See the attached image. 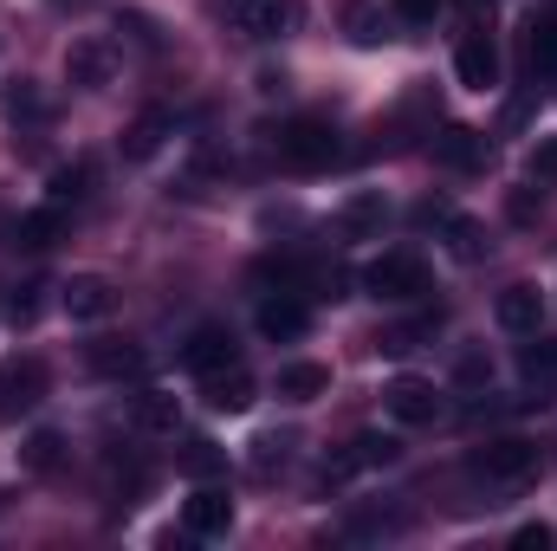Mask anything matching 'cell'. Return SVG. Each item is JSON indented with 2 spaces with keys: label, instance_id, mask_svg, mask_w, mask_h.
<instances>
[{
  "label": "cell",
  "instance_id": "12",
  "mask_svg": "<svg viewBox=\"0 0 557 551\" xmlns=\"http://www.w3.org/2000/svg\"><path fill=\"white\" fill-rule=\"evenodd\" d=\"M383 221H389L383 188H357V195L337 208V234H344V241H370V234H383Z\"/></svg>",
  "mask_w": 557,
  "mask_h": 551
},
{
  "label": "cell",
  "instance_id": "36",
  "mask_svg": "<svg viewBox=\"0 0 557 551\" xmlns=\"http://www.w3.org/2000/svg\"><path fill=\"white\" fill-rule=\"evenodd\" d=\"M506 208H512V221H532V215H539V195H532V188H512Z\"/></svg>",
  "mask_w": 557,
  "mask_h": 551
},
{
  "label": "cell",
  "instance_id": "22",
  "mask_svg": "<svg viewBox=\"0 0 557 551\" xmlns=\"http://www.w3.org/2000/svg\"><path fill=\"white\" fill-rule=\"evenodd\" d=\"M162 137H169V118H162V111L137 118V124L124 131V162H149V156L162 149Z\"/></svg>",
  "mask_w": 557,
  "mask_h": 551
},
{
  "label": "cell",
  "instance_id": "32",
  "mask_svg": "<svg viewBox=\"0 0 557 551\" xmlns=\"http://www.w3.org/2000/svg\"><path fill=\"white\" fill-rule=\"evenodd\" d=\"M85 182H91V162H78V169H59V175H52V201H65V195H85Z\"/></svg>",
  "mask_w": 557,
  "mask_h": 551
},
{
  "label": "cell",
  "instance_id": "20",
  "mask_svg": "<svg viewBox=\"0 0 557 551\" xmlns=\"http://www.w3.org/2000/svg\"><path fill=\"white\" fill-rule=\"evenodd\" d=\"M85 364L98 370V377H137L143 370V351L131 338H98L91 351H85Z\"/></svg>",
  "mask_w": 557,
  "mask_h": 551
},
{
  "label": "cell",
  "instance_id": "40",
  "mask_svg": "<svg viewBox=\"0 0 557 551\" xmlns=\"http://www.w3.org/2000/svg\"><path fill=\"white\" fill-rule=\"evenodd\" d=\"M467 7H473V13H480V7H493V0H467Z\"/></svg>",
  "mask_w": 557,
  "mask_h": 551
},
{
  "label": "cell",
  "instance_id": "26",
  "mask_svg": "<svg viewBox=\"0 0 557 551\" xmlns=\"http://www.w3.org/2000/svg\"><path fill=\"white\" fill-rule=\"evenodd\" d=\"M519 370H525L532 383H545V377H557V344H552V338H539V331H532V344L519 351Z\"/></svg>",
  "mask_w": 557,
  "mask_h": 551
},
{
  "label": "cell",
  "instance_id": "35",
  "mask_svg": "<svg viewBox=\"0 0 557 551\" xmlns=\"http://www.w3.org/2000/svg\"><path fill=\"white\" fill-rule=\"evenodd\" d=\"M512 546H519V551H545V546H552V526H519V532H512Z\"/></svg>",
  "mask_w": 557,
  "mask_h": 551
},
{
  "label": "cell",
  "instance_id": "9",
  "mask_svg": "<svg viewBox=\"0 0 557 551\" xmlns=\"http://www.w3.org/2000/svg\"><path fill=\"white\" fill-rule=\"evenodd\" d=\"M182 364H188L195 377H214V370L240 364V344H234V331H221V325H201V331L182 344Z\"/></svg>",
  "mask_w": 557,
  "mask_h": 551
},
{
  "label": "cell",
  "instance_id": "1",
  "mask_svg": "<svg viewBox=\"0 0 557 551\" xmlns=\"http://www.w3.org/2000/svg\"><path fill=\"white\" fill-rule=\"evenodd\" d=\"M539 467H545L539 441H519V434L486 441V448L467 454V474H473L480 487H525V480H539Z\"/></svg>",
  "mask_w": 557,
  "mask_h": 551
},
{
  "label": "cell",
  "instance_id": "2",
  "mask_svg": "<svg viewBox=\"0 0 557 551\" xmlns=\"http://www.w3.org/2000/svg\"><path fill=\"white\" fill-rule=\"evenodd\" d=\"M273 156L285 162V169L311 175V169H331V162L344 156V143H337V131H331L324 118H292V124H278Z\"/></svg>",
  "mask_w": 557,
  "mask_h": 551
},
{
  "label": "cell",
  "instance_id": "16",
  "mask_svg": "<svg viewBox=\"0 0 557 551\" xmlns=\"http://www.w3.org/2000/svg\"><path fill=\"white\" fill-rule=\"evenodd\" d=\"M396 454H403V448H396L389 434H357L350 454H337V461L324 467V480H344V474H357V467H389Z\"/></svg>",
  "mask_w": 557,
  "mask_h": 551
},
{
  "label": "cell",
  "instance_id": "23",
  "mask_svg": "<svg viewBox=\"0 0 557 551\" xmlns=\"http://www.w3.org/2000/svg\"><path fill=\"white\" fill-rule=\"evenodd\" d=\"M525 65H532V78H552L557 72V20H539V26H532V39H525Z\"/></svg>",
  "mask_w": 557,
  "mask_h": 551
},
{
  "label": "cell",
  "instance_id": "4",
  "mask_svg": "<svg viewBox=\"0 0 557 551\" xmlns=\"http://www.w3.org/2000/svg\"><path fill=\"white\" fill-rule=\"evenodd\" d=\"M46 403V364L39 357H13L0 364V421H20Z\"/></svg>",
  "mask_w": 557,
  "mask_h": 551
},
{
  "label": "cell",
  "instance_id": "11",
  "mask_svg": "<svg viewBox=\"0 0 557 551\" xmlns=\"http://www.w3.org/2000/svg\"><path fill=\"white\" fill-rule=\"evenodd\" d=\"M383 403L396 421H409V428H428L434 415H441V396H434V383H421V377H396L389 390H383Z\"/></svg>",
  "mask_w": 557,
  "mask_h": 551
},
{
  "label": "cell",
  "instance_id": "24",
  "mask_svg": "<svg viewBox=\"0 0 557 551\" xmlns=\"http://www.w3.org/2000/svg\"><path fill=\"white\" fill-rule=\"evenodd\" d=\"M421 338H434V318H416V325H389V331H376V351L409 357V351H421Z\"/></svg>",
  "mask_w": 557,
  "mask_h": 551
},
{
  "label": "cell",
  "instance_id": "27",
  "mask_svg": "<svg viewBox=\"0 0 557 551\" xmlns=\"http://www.w3.org/2000/svg\"><path fill=\"white\" fill-rule=\"evenodd\" d=\"M441 228H447V241H454V260H486V234H480L473 221H460V215H447Z\"/></svg>",
  "mask_w": 557,
  "mask_h": 551
},
{
  "label": "cell",
  "instance_id": "39",
  "mask_svg": "<svg viewBox=\"0 0 557 551\" xmlns=\"http://www.w3.org/2000/svg\"><path fill=\"white\" fill-rule=\"evenodd\" d=\"M52 7H85V0H52Z\"/></svg>",
  "mask_w": 557,
  "mask_h": 551
},
{
  "label": "cell",
  "instance_id": "30",
  "mask_svg": "<svg viewBox=\"0 0 557 551\" xmlns=\"http://www.w3.org/2000/svg\"><path fill=\"white\" fill-rule=\"evenodd\" d=\"M182 474H195V480L221 474V448H214V441H188V454H182Z\"/></svg>",
  "mask_w": 557,
  "mask_h": 551
},
{
  "label": "cell",
  "instance_id": "34",
  "mask_svg": "<svg viewBox=\"0 0 557 551\" xmlns=\"http://www.w3.org/2000/svg\"><path fill=\"white\" fill-rule=\"evenodd\" d=\"M253 448H260L253 461H260V467H273V461H285V448H292V441H285V434H260Z\"/></svg>",
  "mask_w": 557,
  "mask_h": 551
},
{
  "label": "cell",
  "instance_id": "41",
  "mask_svg": "<svg viewBox=\"0 0 557 551\" xmlns=\"http://www.w3.org/2000/svg\"><path fill=\"white\" fill-rule=\"evenodd\" d=\"M0 513H7V500H0Z\"/></svg>",
  "mask_w": 557,
  "mask_h": 551
},
{
  "label": "cell",
  "instance_id": "17",
  "mask_svg": "<svg viewBox=\"0 0 557 551\" xmlns=\"http://www.w3.org/2000/svg\"><path fill=\"white\" fill-rule=\"evenodd\" d=\"M305 325H311V311H305L292 292H278V298H267V305H260V331H267L273 344H292V338H305Z\"/></svg>",
  "mask_w": 557,
  "mask_h": 551
},
{
  "label": "cell",
  "instance_id": "3",
  "mask_svg": "<svg viewBox=\"0 0 557 551\" xmlns=\"http://www.w3.org/2000/svg\"><path fill=\"white\" fill-rule=\"evenodd\" d=\"M363 285H370V298L409 305V298L428 292V267H421V254H383V260L363 267Z\"/></svg>",
  "mask_w": 557,
  "mask_h": 551
},
{
  "label": "cell",
  "instance_id": "5",
  "mask_svg": "<svg viewBox=\"0 0 557 551\" xmlns=\"http://www.w3.org/2000/svg\"><path fill=\"white\" fill-rule=\"evenodd\" d=\"M65 78H72L78 91H104V85L117 78V46H111L104 33L72 39V46H65Z\"/></svg>",
  "mask_w": 557,
  "mask_h": 551
},
{
  "label": "cell",
  "instance_id": "8",
  "mask_svg": "<svg viewBox=\"0 0 557 551\" xmlns=\"http://www.w3.org/2000/svg\"><path fill=\"white\" fill-rule=\"evenodd\" d=\"M454 78H460L467 91H493V85H499V46H493V33H467V39H460Z\"/></svg>",
  "mask_w": 557,
  "mask_h": 551
},
{
  "label": "cell",
  "instance_id": "33",
  "mask_svg": "<svg viewBox=\"0 0 557 551\" xmlns=\"http://www.w3.org/2000/svg\"><path fill=\"white\" fill-rule=\"evenodd\" d=\"M441 7H447V0H396V13H403L409 26H428V20H434Z\"/></svg>",
  "mask_w": 557,
  "mask_h": 551
},
{
  "label": "cell",
  "instance_id": "31",
  "mask_svg": "<svg viewBox=\"0 0 557 551\" xmlns=\"http://www.w3.org/2000/svg\"><path fill=\"white\" fill-rule=\"evenodd\" d=\"M525 175L532 182H557V137H539L532 156H525Z\"/></svg>",
  "mask_w": 557,
  "mask_h": 551
},
{
  "label": "cell",
  "instance_id": "10",
  "mask_svg": "<svg viewBox=\"0 0 557 551\" xmlns=\"http://www.w3.org/2000/svg\"><path fill=\"white\" fill-rule=\"evenodd\" d=\"M182 519H188L195 539H227V532H234V500H227L221 487H195L188 506H182Z\"/></svg>",
  "mask_w": 557,
  "mask_h": 551
},
{
  "label": "cell",
  "instance_id": "38",
  "mask_svg": "<svg viewBox=\"0 0 557 551\" xmlns=\"http://www.w3.org/2000/svg\"><path fill=\"white\" fill-rule=\"evenodd\" d=\"M480 377H493V364H480V357H460V383H480Z\"/></svg>",
  "mask_w": 557,
  "mask_h": 551
},
{
  "label": "cell",
  "instance_id": "6",
  "mask_svg": "<svg viewBox=\"0 0 557 551\" xmlns=\"http://www.w3.org/2000/svg\"><path fill=\"white\" fill-rule=\"evenodd\" d=\"M227 20L247 39H278V33L298 26V0H227Z\"/></svg>",
  "mask_w": 557,
  "mask_h": 551
},
{
  "label": "cell",
  "instance_id": "7",
  "mask_svg": "<svg viewBox=\"0 0 557 551\" xmlns=\"http://www.w3.org/2000/svg\"><path fill=\"white\" fill-rule=\"evenodd\" d=\"M59 298H65V311H72L78 325H98V318H111V311H117V285H111L104 273H72Z\"/></svg>",
  "mask_w": 557,
  "mask_h": 551
},
{
  "label": "cell",
  "instance_id": "29",
  "mask_svg": "<svg viewBox=\"0 0 557 551\" xmlns=\"http://www.w3.org/2000/svg\"><path fill=\"white\" fill-rule=\"evenodd\" d=\"M0 105H7V118H26V124H39V118H46V105H39V91H33L26 78H20V85L0 98Z\"/></svg>",
  "mask_w": 557,
  "mask_h": 551
},
{
  "label": "cell",
  "instance_id": "21",
  "mask_svg": "<svg viewBox=\"0 0 557 551\" xmlns=\"http://www.w3.org/2000/svg\"><path fill=\"white\" fill-rule=\"evenodd\" d=\"M65 234V201H52V208H33V215H20V228H13V247H52Z\"/></svg>",
  "mask_w": 557,
  "mask_h": 551
},
{
  "label": "cell",
  "instance_id": "15",
  "mask_svg": "<svg viewBox=\"0 0 557 551\" xmlns=\"http://www.w3.org/2000/svg\"><path fill=\"white\" fill-rule=\"evenodd\" d=\"M486 137L480 131H467V124H447L441 137H434V162H447V169H486Z\"/></svg>",
  "mask_w": 557,
  "mask_h": 551
},
{
  "label": "cell",
  "instance_id": "13",
  "mask_svg": "<svg viewBox=\"0 0 557 551\" xmlns=\"http://www.w3.org/2000/svg\"><path fill=\"white\" fill-rule=\"evenodd\" d=\"M201 390H208V409H214V415H247V409H253V377H247L240 364H227V370L201 377Z\"/></svg>",
  "mask_w": 557,
  "mask_h": 551
},
{
  "label": "cell",
  "instance_id": "19",
  "mask_svg": "<svg viewBox=\"0 0 557 551\" xmlns=\"http://www.w3.org/2000/svg\"><path fill=\"white\" fill-rule=\"evenodd\" d=\"M131 421H137L143 434H175L182 409H175L169 390H137V396H131Z\"/></svg>",
  "mask_w": 557,
  "mask_h": 551
},
{
  "label": "cell",
  "instance_id": "28",
  "mask_svg": "<svg viewBox=\"0 0 557 551\" xmlns=\"http://www.w3.org/2000/svg\"><path fill=\"white\" fill-rule=\"evenodd\" d=\"M344 26H350V39H357V46H376V39H383V13H376V7H363V0L344 13Z\"/></svg>",
  "mask_w": 557,
  "mask_h": 551
},
{
  "label": "cell",
  "instance_id": "25",
  "mask_svg": "<svg viewBox=\"0 0 557 551\" xmlns=\"http://www.w3.org/2000/svg\"><path fill=\"white\" fill-rule=\"evenodd\" d=\"M59 454H65V441L52 434V428H39L26 448H20V461H26V474H52L59 467Z\"/></svg>",
  "mask_w": 557,
  "mask_h": 551
},
{
  "label": "cell",
  "instance_id": "18",
  "mask_svg": "<svg viewBox=\"0 0 557 551\" xmlns=\"http://www.w3.org/2000/svg\"><path fill=\"white\" fill-rule=\"evenodd\" d=\"M273 390H278V403H318L331 390V370L324 364H285L273 377Z\"/></svg>",
  "mask_w": 557,
  "mask_h": 551
},
{
  "label": "cell",
  "instance_id": "37",
  "mask_svg": "<svg viewBox=\"0 0 557 551\" xmlns=\"http://www.w3.org/2000/svg\"><path fill=\"white\" fill-rule=\"evenodd\" d=\"M33 292H39V285H26V292H20V298H13V305H7V311H13V318H20V325H26V318H33V311H39V298H33Z\"/></svg>",
  "mask_w": 557,
  "mask_h": 551
},
{
  "label": "cell",
  "instance_id": "14",
  "mask_svg": "<svg viewBox=\"0 0 557 551\" xmlns=\"http://www.w3.org/2000/svg\"><path fill=\"white\" fill-rule=\"evenodd\" d=\"M493 311H499V325H506V331H519V338H532V331L545 325V292H539V285H506Z\"/></svg>",
  "mask_w": 557,
  "mask_h": 551
}]
</instances>
